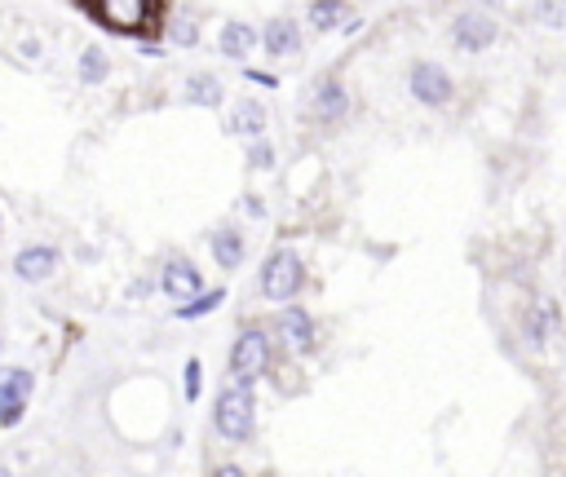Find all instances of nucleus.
<instances>
[{
	"mask_svg": "<svg viewBox=\"0 0 566 477\" xmlns=\"http://www.w3.org/2000/svg\"><path fill=\"white\" fill-rule=\"evenodd\" d=\"M212 424L226 442H248L252 428H256V398H252V384H226L217 393V406H212Z\"/></svg>",
	"mask_w": 566,
	"mask_h": 477,
	"instance_id": "f257e3e1",
	"label": "nucleus"
},
{
	"mask_svg": "<svg viewBox=\"0 0 566 477\" xmlns=\"http://www.w3.org/2000/svg\"><path fill=\"white\" fill-rule=\"evenodd\" d=\"M522 340L535 349V353H557L566 344V318H562V305L553 296H535L522 314Z\"/></svg>",
	"mask_w": 566,
	"mask_h": 477,
	"instance_id": "f03ea898",
	"label": "nucleus"
},
{
	"mask_svg": "<svg viewBox=\"0 0 566 477\" xmlns=\"http://www.w3.org/2000/svg\"><path fill=\"white\" fill-rule=\"evenodd\" d=\"M301 283H305V269H301V256L296 252H287V247H279V252H270L265 256V265H261V296L265 300H292L296 292H301Z\"/></svg>",
	"mask_w": 566,
	"mask_h": 477,
	"instance_id": "7ed1b4c3",
	"label": "nucleus"
},
{
	"mask_svg": "<svg viewBox=\"0 0 566 477\" xmlns=\"http://www.w3.org/2000/svg\"><path fill=\"white\" fill-rule=\"evenodd\" d=\"M265 367H270V336L261 327L239 331L234 336V349H230V375H234V384H252Z\"/></svg>",
	"mask_w": 566,
	"mask_h": 477,
	"instance_id": "20e7f679",
	"label": "nucleus"
},
{
	"mask_svg": "<svg viewBox=\"0 0 566 477\" xmlns=\"http://www.w3.org/2000/svg\"><path fill=\"white\" fill-rule=\"evenodd\" d=\"M407 88H411V97H416L420 106H433V110L455 97V84H451V75H447L438 62H411Z\"/></svg>",
	"mask_w": 566,
	"mask_h": 477,
	"instance_id": "39448f33",
	"label": "nucleus"
},
{
	"mask_svg": "<svg viewBox=\"0 0 566 477\" xmlns=\"http://www.w3.org/2000/svg\"><path fill=\"white\" fill-rule=\"evenodd\" d=\"M495 35H500V22H495L491 13H482V9H464V13L451 22V44H455L460 53H482V49L495 44Z\"/></svg>",
	"mask_w": 566,
	"mask_h": 477,
	"instance_id": "423d86ee",
	"label": "nucleus"
},
{
	"mask_svg": "<svg viewBox=\"0 0 566 477\" xmlns=\"http://www.w3.org/2000/svg\"><path fill=\"white\" fill-rule=\"evenodd\" d=\"M31 389H35V375L27 367H4L0 371V428H13L27 415Z\"/></svg>",
	"mask_w": 566,
	"mask_h": 477,
	"instance_id": "0eeeda50",
	"label": "nucleus"
},
{
	"mask_svg": "<svg viewBox=\"0 0 566 477\" xmlns=\"http://www.w3.org/2000/svg\"><path fill=\"white\" fill-rule=\"evenodd\" d=\"M93 13H97L102 22H111L115 31H124V35H137L155 9H150L146 0H106V4H97Z\"/></svg>",
	"mask_w": 566,
	"mask_h": 477,
	"instance_id": "6e6552de",
	"label": "nucleus"
},
{
	"mask_svg": "<svg viewBox=\"0 0 566 477\" xmlns=\"http://www.w3.org/2000/svg\"><path fill=\"white\" fill-rule=\"evenodd\" d=\"M279 336L292 353H310L314 349V318L301 305H283L279 309Z\"/></svg>",
	"mask_w": 566,
	"mask_h": 477,
	"instance_id": "1a4fd4ad",
	"label": "nucleus"
},
{
	"mask_svg": "<svg viewBox=\"0 0 566 477\" xmlns=\"http://www.w3.org/2000/svg\"><path fill=\"white\" fill-rule=\"evenodd\" d=\"M345 110H349L345 84H340L336 75L318 80V88H314V119H318V124H336V119H345Z\"/></svg>",
	"mask_w": 566,
	"mask_h": 477,
	"instance_id": "9d476101",
	"label": "nucleus"
},
{
	"mask_svg": "<svg viewBox=\"0 0 566 477\" xmlns=\"http://www.w3.org/2000/svg\"><path fill=\"white\" fill-rule=\"evenodd\" d=\"M53 265H57V252H53V247H44V243L22 247V252L13 256V274H18V278H27V283H44V278L53 274Z\"/></svg>",
	"mask_w": 566,
	"mask_h": 477,
	"instance_id": "9b49d317",
	"label": "nucleus"
},
{
	"mask_svg": "<svg viewBox=\"0 0 566 477\" xmlns=\"http://www.w3.org/2000/svg\"><path fill=\"white\" fill-rule=\"evenodd\" d=\"M164 292L168 296H203L208 287H203V278H199V269L190 265V261H168V269H164Z\"/></svg>",
	"mask_w": 566,
	"mask_h": 477,
	"instance_id": "f8f14e48",
	"label": "nucleus"
},
{
	"mask_svg": "<svg viewBox=\"0 0 566 477\" xmlns=\"http://www.w3.org/2000/svg\"><path fill=\"white\" fill-rule=\"evenodd\" d=\"M261 44H265V53H270V57H287V53H296V49H301V31H296V22L274 18V22L265 26Z\"/></svg>",
	"mask_w": 566,
	"mask_h": 477,
	"instance_id": "ddd939ff",
	"label": "nucleus"
},
{
	"mask_svg": "<svg viewBox=\"0 0 566 477\" xmlns=\"http://www.w3.org/2000/svg\"><path fill=\"white\" fill-rule=\"evenodd\" d=\"M186 102H195V106H217V102H221V80H217L212 71H195V75L186 80Z\"/></svg>",
	"mask_w": 566,
	"mask_h": 477,
	"instance_id": "4468645a",
	"label": "nucleus"
},
{
	"mask_svg": "<svg viewBox=\"0 0 566 477\" xmlns=\"http://www.w3.org/2000/svg\"><path fill=\"white\" fill-rule=\"evenodd\" d=\"M212 256H217L221 269H234V265L243 261V239H239V230H217V234H212Z\"/></svg>",
	"mask_w": 566,
	"mask_h": 477,
	"instance_id": "2eb2a0df",
	"label": "nucleus"
},
{
	"mask_svg": "<svg viewBox=\"0 0 566 477\" xmlns=\"http://www.w3.org/2000/svg\"><path fill=\"white\" fill-rule=\"evenodd\" d=\"M252 44H256V35H252L248 22H226V31H221V53L226 57H248Z\"/></svg>",
	"mask_w": 566,
	"mask_h": 477,
	"instance_id": "dca6fc26",
	"label": "nucleus"
},
{
	"mask_svg": "<svg viewBox=\"0 0 566 477\" xmlns=\"http://www.w3.org/2000/svg\"><path fill=\"white\" fill-rule=\"evenodd\" d=\"M230 128L243 132V137H261V128H265V110H261V102H239L234 115H230Z\"/></svg>",
	"mask_w": 566,
	"mask_h": 477,
	"instance_id": "f3484780",
	"label": "nucleus"
},
{
	"mask_svg": "<svg viewBox=\"0 0 566 477\" xmlns=\"http://www.w3.org/2000/svg\"><path fill=\"white\" fill-rule=\"evenodd\" d=\"M221 300H226V292H221V287H212V292H203V296H195V300H181V305H177V318H181V322L203 318V314H212Z\"/></svg>",
	"mask_w": 566,
	"mask_h": 477,
	"instance_id": "a211bd4d",
	"label": "nucleus"
},
{
	"mask_svg": "<svg viewBox=\"0 0 566 477\" xmlns=\"http://www.w3.org/2000/svg\"><path fill=\"white\" fill-rule=\"evenodd\" d=\"M80 80H84V84H102V80H106V53H102L97 44L84 49V57H80Z\"/></svg>",
	"mask_w": 566,
	"mask_h": 477,
	"instance_id": "6ab92c4d",
	"label": "nucleus"
},
{
	"mask_svg": "<svg viewBox=\"0 0 566 477\" xmlns=\"http://www.w3.org/2000/svg\"><path fill=\"white\" fill-rule=\"evenodd\" d=\"M345 13H349L345 4H310V26L327 31V26H336V22L345 18Z\"/></svg>",
	"mask_w": 566,
	"mask_h": 477,
	"instance_id": "aec40b11",
	"label": "nucleus"
},
{
	"mask_svg": "<svg viewBox=\"0 0 566 477\" xmlns=\"http://www.w3.org/2000/svg\"><path fill=\"white\" fill-rule=\"evenodd\" d=\"M199 393H203V367H199V358H190L186 362V398L195 402Z\"/></svg>",
	"mask_w": 566,
	"mask_h": 477,
	"instance_id": "412c9836",
	"label": "nucleus"
},
{
	"mask_svg": "<svg viewBox=\"0 0 566 477\" xmlns=\"http://www.w3.org/2000/svg\"><path fill=\"white\" fill-rule=\"evenodd\" d=\"M535 18H544V22H566V4H535Z\"/></svg>",
	"mask_w": 566,
	"mask_h": 477,
	"instance_id": "4be33fe9",
	"label": "nucleus"
},
{
	"mask_svg": "<svg viewBox=\"0 0 566 477\" xmlns=\"http://www.w3.org/2000/svg\"><path fill=\"white\" fill-rule=\"evenodd\" d=\"M212 477H243V468H234V464H221Z\"/></svg>",
	"mask_w": 566,
	"mask_h": 477,
	"instance_id": "5701e85b",
	"label": "nucleus"
},
{
	"mask_svg": "<svg viewBox=\"0 0 566 477\" xmlns=\"http://www.w3.org/2000/svg\"><path fill=\"white\" fill-rule=\"evenodd\" d=\"M0 477H9V473H4V468H0Z\"/></svg>",
	"mask_w": 566,
	"mask_h": 477,
	"instance_id": "b1692460",
	"label": "nucleus"
}]
</instances>
